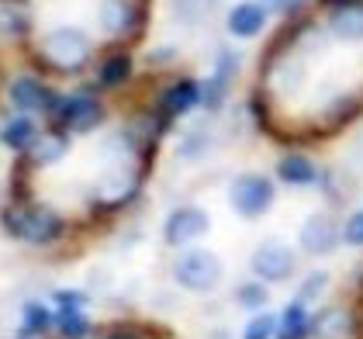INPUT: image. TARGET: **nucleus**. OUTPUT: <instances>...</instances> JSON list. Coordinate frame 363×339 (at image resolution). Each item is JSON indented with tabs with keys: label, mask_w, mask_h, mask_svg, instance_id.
<instances>
[{
	"label": "nucleus",
	"mask_w": 363,
	"mask_h": 339,
	"mask_svg": "<svg viewBox=\"0 0 363 339\" xmlns=\"http://www.w3.org/2000/svg\"><path fill=\"white\" fill-rule=\"evenodd\" d=\"M250 267H252V274H256V281L284 284L294 277L298 256H294V246H287L284 239H267V243H259V246L252 250Z\"/></svg>",
	"instance_id": "6e6552de"
},
{
	"label": "nucleus",
	"mask_w": 363,
	"mask_h": 339,
	"mask_svg": "<svg viewBox=\"0 0 363 339\" xmlns=\"http://www.w3.org/2000/svg\"><path fill=\"white\" fill-rule=\"evenodd\" d=\"M156 108L167 114L169 121L191 114L194 108H201V80H194V77H177V80H169V84L160 90V97H156Z\"/></svg>",
	"instance_id": "ddd939ff"
},
{
	"label": "nucleus",
	"mask_w": 363,
	"mask_h": 339,
	"mask_svg": "<svg viewBox=\"0 0 363 339\" xmlns=\"http://www.w3.org/2000/svg\"><path fill=\"white\" fill-rule=\"evenodd\" d=\"M104 339H145V336H142L139 329H128V326H121V329H111V333H108Z\"/></svg>",
	"instance_id": "2f4dec72"
},
{
	"label": "nucleus",
	"mask_w": 363,
	"mask_h": 339,
	"mask_svg": "<svg viewBox=\"0 0 363 339\" xmlns=\"http://www.w3.org/2000/svg\"><path fill=\"white\" fill-rule=\"evenodd\" d=\"M277 180L280 184H287V187H315L318 180H322V170L318 163L305 156V152H298V149H291V152H284L277 160Z\"/></svg>",
	"instance_id": "4468645a"
},
{
	"label": "nucleus",
	"mask_w": 363,
	"mask_h": 339,
	"mask_svg": "<svg viewBox=\"0 0 363 339\" xmlns=\"http://www.w3.org/2000/svg\"><path fill=\"white\" fill-rule=\"evenodd\" d=\"M56 326V311L49 309L45 301H25L21 309V336L31 339V336H42Z\"/></svg>",
	"instance_id": "b1692460"
},
{
	"label": "nucleus",
	"mask_w": 363,
	"mask_h": 339,
	"mask_svg": "<svg viewBox=\"0 0 363 339\" xmlns=\"http://www.w3.org/2000/svg\"><path fill=\"white\" fill-rule=\"evenodd\" d=\"M56 329L62 339H86L90 336V318L84 309H56Z\"/></svg>",
	"instance_id": "393cba45"
},
{
	"label": "nucleus",
	"mask_w": 363,
	"mask_h": 339,
	"mask_svg": "<svg viewBox=\"0 0 363 339\" xmlns=\"http://www.w3.org/2000/svg\"><path fill=\"white\" fill-rule=\"evenodd\" d=\"M342 243L353 246V250H363V208L342 222Z\"/></svg>",
	"instance_id": "c85d7f7f"
},
{
	"label": "nucleus",
	"mask_w": 363,
	"mask_h": 339,
	"mask_svg": "<svg viewBox=\"0 0 363 339\" xmlns=\"http://www.w3.org/2000/svg\"><path fill=\"white\" fill-rule=\"evenodd\" d=\"M0 226L11 239H21L31 246H52L66 235V218L49 204H7L0 211Z\"/></svg>",
	"instance_id": "f257e3e1"
},
{
	"label": "nucleus",
	"mask_w": 363,
	"mask_h": 339,
	"mask_svg": "<svg viewBox=\"0 0 363 339\" xmlns=\"http://www.w3.org/2000/svg\"><path fill=\"white\" fill-rule=\"evenodd\" d=\"M325 31L335 42H363V0L325 11Z\"/></svg>",
	"instance_id": "2eb2a0df"
},
{
	"label": "nucleus",
	"mask_w": 363,
	"mask_h": 339,
	"mask_svg": "<svg viewBox=\"0 0 363 339\" xmlns=\"http://www.w3.org/2000/svg\"><path fill=\"white\" fill-rule=\"evenodd\" d=\"M135 73V62H132V52L128 49H111L108 56H101L97 70H94V80H97V90H118L132 80Z\"/></svg>",
	"instance_id": "a211bd4d"
},
{
	"label": "nucleus",
	"mask_w": 363,
	"mask_h": 339,
	"mask_svg": "<svg viewBox=\"0 0 363 339\" xmlns=\"http://www.w3.org/2000/svg\"><path fill=\"white\" fill-rule=\"evenodd\" d=\"M104 118H108V108L101 104L97 87H80V90H73L59 101L56 125L66 135H90L104 125Z\"/></svg>",
	"instance_id": "20e7f679"
},
{
	"label": "nucleus",
	"mask_w": 363,
	"mask_h": 339,
	"mask_svg": "<svg viewBox=\"0 0 363 339\" xmlns=\"http://www.w3.org/2000/svg\"><path fill=\"white\" fill-rule=\"evenodd\" d=\"M56 305L59 309H86V294L84 291H56Z\"/></svg>",
	"instance_id": "7c9ffc66"
},
{
	"label": "nucleus",
	"mask_w": 363,
	"mask_h": 339,
	"mask_svg": "<svg viewBox=\"0 0 363 339\" xmlns=\"http://www.w3.org/2000/svg\"><path fill=\"white\" fill-rule=\"evenodd\" d=\"M225 277V263L215 250L187 246L173 260V281L191 294H211Z\"/></svg>",
	"instance_id": "7ed1b4c3"
},
{
	"label": "nucleus",
	"mask_w": 363,
	"mask_h": 339,
	"mask_svg": "<svg viewBox=\"0 0 363 339\" xmlns=\"http://www.w3.org/2000/svg\"><path fill=\"white\" fill-rule=\"evenodd\" d=\"M325 284H329V274H325V270H315V274H308L305 284H301V291H298V301H301V305H308V301L322 298Z\"/></svg>",
	"instance_id": "cd10ccee"
},
{
	"label": "nucleus",
	"mask_w": 363,
	"mask_h": 339,
	"mask_svg": "<svg viewBox=\"0 0 363 339\" xmlns=\"http://www.w3.org/2000/svg\"><path fill=\"white\" fill-rule=\"evenodd\" d=\"M311 336V311L298 298L287 301V309L277 315V339H308Z\"/></svg>",
	"instance_id": "5701e85b"
},
{
	"label": "nucleus",
	"mask_w": 363,
	"mask_h": 339,
	"mask_svg": "<svg viewBox=\"0 0 363 339\" xmlns=\"http://www.w3.org/2000/svg\"><path fill=\"white\" fill-rule=\"evenodd\" d=\"M7 101L18 108V114H45V118H56L59 111V97L52 87L38 77H14L7 87Z\"/></svg>",
	"instance_id": "1a4fd4ad"
},
{
	"label": "nucleus",
	"mask_w": 363,
	"mask_h": 339,
	"mask_svg": "<svg viewBox=\"0 0 363 339\" xmlns=\"http://www.w3.org/2000/svg\"><path fill=\"white\" fill-rule=\"evenodd\" d=\"M277 201V184L267 173H239L228 184V204L242 218H263Z\"/></svg>",
	"instance_id": "423d86ee"
},
{
	"label": "nucleus",
	"mask_w": 363,
	"mask_h": 339,
	"mask_svg": "<svg viewBox=\"0 0 363 339\" xmlns=\"http://www.w3.org/2000/svg\"><path fill=\"white\" fill-rule=\"evenodd\" d=\"M232 298H235V305L246 311H263L267 309V301H270V287L263 281H242L235 291H232Z\"/></svg>",
	"instance_id": "a878e982"
},
{
	"label": "nucleus",
	"mask_w": 363,
	"mask_h": 339,
	"mask_svg": "<svg viewBox=\"0 0 363 339\" xmlns=\"http://www.w3.org/2000/svg\"><path fill=\"white\" fill-rule=\"evenodd\" d=\"M267 11H277V14H287V18H298L305 14V4L308 0H259Z\"/></svg>",
	"instance_id": "c756f323"
},
{
	"label": "nucleus",
	"mask_w": 363,
	"mask_h": 339,
	"mask_svg": "<svg viewBox=\"0 0 363 339\" xmlns=\"http://www.w3.org/2000/svg\"><path fill=\"white\" fill-rule=\"evenodd\" d=\"M357 329H360V336H363V309H360V318H357Z\"/></svg>",
	"instance_id": "72a5a7b5"
},
{
	"label": "nucleus",
	"mask_w": 363,
	"mask_h": 339,
	"mask_svg": "<svg viewBox=\"0 0 363 339\" xmlns=\"http://www.w3.org/2000/svg\"><path fill=\"white\" fill-rule=\"evenodd\" d=\"M322 4H325V11H329V7H342V4H357V0H322Z\"/></svg>",
	"instance_id": "473e14b6"
},
{
	"label": "nucleus",
	"mask_w": 363,
	"mask_h": 339,
	"mask_svg": "<svg viewBox=\"0 0 363 339\" xmlns=\"http://www.w3.org/2000/svg\"><path fill=\"white\" fill-rule=\"evenodd\" d=\"M267 18H270V11H267L259 0H239V4L228 11L225 25H228V35H232V38H256L259 31L267 28Z\"/></svg>",
	"instance_id": "dca6fc26"
},
{
	"label": "nucleus",
	"mask_w": 363,
	"mask_h": 339,
	"mask_svg": "<svg viewBox=\"0 0 363 339\" xmlns=\"http://www.w3.org/2000/svg\"><path fill=\"white\" fill-rule=\"evenodd\" d=\"M149 7L145 0H101L97 7V25L114 42H135L145 31Z\"/></svg>",
	"instance_id": "0eeeda50"
},
{
	"label": "nucleus",
	"mask_w": 363,
	"mask_h": 339,
	"mask_svg": "<svg viewBox=\"0 0 363 339\" xmlns=\"http://www.w3.org/2000/svg\"><path fill=\"white\" fill-rule=\"evenodd\" d=\"M298 243H301V250L308 256H329L342 243V226L335 222L329 211H311L305 222H301Z\"/></svg>",
	"instance_id": "f8f14e48"
},
{
	"label": "nucleus",
	"mask_w": 363,
	"mask_h": 339,
	"mask_svg": "<svg viewBox=\"0 0 363 339\" xmlns=\"http://www.w3.org/2000/svg\"><path fill=\"white\" fill-rule=\"evenodd\" d=\"M31 4L28 0H0V35L4 38H28L31 35Z\"/></svg>",
	"instance_id": "aec40b11"
},
{
	"label": "nucleus",
	"mask_w": 363,
	"mask_h": 339,
	"mask_svg": "<svg viewBox=\"0 0 363 339\" xmlns=\"http://www.w3.org/2000/svg\"><path fill=\"white\" fill-rule=\"evenodd\" d=\"M242 339H277V315L274 311H256L242 329Z\"/></svg>",
	"instance_id": "bb28decb"
},
{
	"label": "nucleus",
	"mask_w": 363,
	"mask_h": 339,
	"mask_svg": "<svg viewBox=\"0 0 363 339\" xmlns=\"http://www.w3.org/2000/svg\"><path fill=\"white\" fill-rule=\"evenodd\" d=\"M353 329H357V322L342 309H322L318 315H311V333L318 339H350Z\"/></svg>",
	"instance_id": "4be33fe9"
},
{
	"label": "nucleus",
	"mask_w": 363,
	"mask_h": 339,
	"mask_svg": "<svg viewBox=\"0 0 363 339\" xmlns=\"http://www.w3.org/2000/svg\"><path fill=\"white\" fill-rule=\"evenodd\" d=\"M208 232H211V218H208V211L197 208V204L173 208L167 215V222H163V239H167V246H173V250L194 246L197 239H204Z\"/></svg>",
	"instance_id": "9d476101"
},
{
	"label": "nucleus",
	"mask_w": 363,
	"mask_h": 339,
	"mask_svg": "<svg viewBox=\"0 0 363 339\" xmlns=\"http://www.w3.org/2000/svg\"><path fill=\"white\" fill-rule=\"evenodd\" d=\"M35 139H38V125H35L31 114H14V118H7L4 128H0V145H7V149H14V152H21V156L35 145Z\"/></svg>",
	"instance_id": "412c9836"
},
{
	"label": "nucleus",
	"mask_w": 363,
	"mask_h": 339,
	"mask_svg": "<svg viewBox=\"0 0 363 339\" xmlns=\"http://www.w3.org/2000/svg\"><path fill=\"white\" fill-rule=\"evenodd\" d=\"M66 152H69V135L56 128V132L38 135L35 145L25 152V160H28L31 167H56L59 160H66Z\"/></svg>",
	"instance_id": "6ab92c4d"
},
{
	"label": "nucleus",
	"mask_w": 363,
	"mask_h": 339,
	"mask_svg": "<svg viewBox=\"0 0 363 339\" xmlns=\"http://www.w3.org/2000/svg\"><path fill=\"white\" fill-rule=\"evenodd\" d=\"M145 170L149 167H142V163H111V170H104L94 187V204L101 211H118V208L132 204L139 198Z\"/></svg>",
	"instance_id": "39448f33"
},
{
	"label": "nucleus",
	"mask_w": 363,
	"mask_h": 339,
	"mask_svg": "<svg viewBox=\"0 0 363 339\" xmlns=\"http://www.w3.org/2000/svg\"><path fill=\"white\" fill-rule=\"evenodd\" d=\"M21 339H25V336H21Z\"/></svg>",
	"instance_id": "f704fd0d"
},
{
	"label": "nucleus",
	"mask_w": 363,
	"mask_h": 339,
	"mask_svg": "<svg viewBox=\"0 0 363 339\" xmlns=\"http://www.w3.org/2000/svg\"><path fill=\"white\" fill-rule=\"evenodd\" d=\"M35 52L42 59V66H49L52 73L73 77V73H84L86 70V62L94 56V45H90V38H86L84 28L62 25V28L42 35Z\"/></svg>",
	"instance_id": "f03ea898"
},
{
	"label": "nucleus",
	"mask_w": 363,
	"mask_h": 339,
	"mask_svg": "<svg viewBox=\"0 0 363 339\" xmlns=\"http://www.w3.org/2000/svg\"><path fill=\"white\" fill-rule=\"evenodd\" d=\"M239 70H242V59L235 56L232 49H222V52H218V62L211 66V77L201 80V104H204L208 111H222L225 108L232 87L239 80Z\"/></svg>",
	"instance_id": "9b49d317"
},
{
	"label": "nucleus",
	"mask_w": 363,
	"mask_h": 339,
	"mask_svg": "<svg viewBox=\"0 0 363 339\" xmlns=\"http://www.w3.org/2000/svg\"><path fill=\"white\" fill-rule=\"evenodd\" d=\"M169 125H173V121H169L156 104H152V108H142V111H135L128 121H125V128L132 132V139L139 142V145H145V149H156L160 139L167 135Z\"/></svg>",
	"instance_id": "f3484780"
}]
</instances>
